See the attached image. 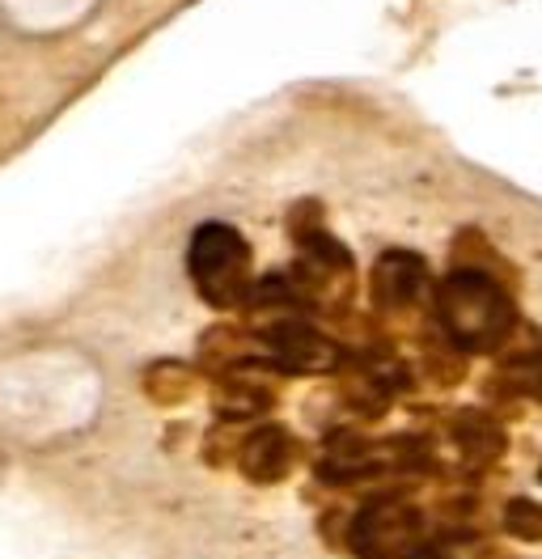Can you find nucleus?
I'll list each match as a JSON object with an SVG mask.
<instances>
[{"label": "nucleus", "instance_id": "1", "mask_svg": "<svg viewBox=\"0 0 542 559\" xmlns=\"http://www.w3.org/2000/svg\"><path fill=\"white\" fill-rule=\"evenodd\" d=\"M433 314L467 352H500L517 331V306L505 280L474 263H453V272L433 288Z\"/></svg>", "mask_w": 542, "mask_h": 559}, {"label": "nucleus", "instance_id": "2", "mask_svg": "<svg viewBox=\"0 0 542 559\" xmlns=\"http://www.w3.org/2000/svg\"><path fill=\"white\" fill-rule=\"evenodd\" d=\"M187 272L196 280V293L212 310L246 306L255 276H250V246L225 221H203L187 246Z\"/></svg>", "mask_w": 542, "mask_h": 559}, {"label": "nucleus", "instance_id": "3", "mask_svg": "<svg viewBox=\"0 0 542 559\" xmlns=\"http://www.w3.org/2000/svg\"><path fill=\"white\" fill-rule=\"evenodd\" d=\"M420 538V513L403 500H373L352 522V551L361 559H403Z\"/></svg>", "mask_w": 542, "mask_h": 559}, {"label": "nucleus", "instance_id": "4", "mask_svg": "<svg viewBox=\"0 0 542 559\" xmlns=\"http://www.w3.org/2000/svg\"><path fill=\"white\" fill-rule=\"evenodd\" d=\"M428 293V263L411 250H386L373 267V301L386 314H403Z\"/></svg>", "mask_w": 542, "mask_h": 559}, {"label": "nucleus", "instance_id": "5", "mask_svg": "<svg viewBox=\"0 0 542 559\" xmlns=\"http://www.w3.org/2000/svg\"><path fill=\"white\" fill-rule=\"evenodd\" d=\"M293 462H297V441H293L288 428H280V424L255 428V437L241 445V471H246V479H255V484H275V479H284V475L293 471Z\"/></svg>", "mask_w": 542, "mask_h": 559}, {"label": "nucleus", "instance_id": "6", "mask_svg": "<svg viewBox=\"0 0 542 559\" xmlns=\"http://www.w3.org/2000/svg\"><path fill=\"white\" fill-rule=\"evenodd\" d=\"M505 530L512 534V538H526V543H542V504H539V500H526V496L508 500Z\"/></svg>", "mask_w": 542, "mask_h": 559}, {"label": "nucleus", "instance_id": "7", "mask_svg": "<svg viewBox=\"0 0 542 559\" xmlns=\"http://www.w3.org/2000/svg\"><path fill=\"white\" fill-rule=\"evenodd\" d=\"M403 559H449V556L440 551L437 543H428V538H420V543H415V547H411V551H406Z\"/></svg>", "mask_w": 542, "mask_h": 559}]
</instances>
